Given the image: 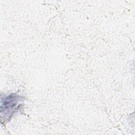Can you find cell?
Returning a JSON list of instances; mask_svg holds the SVG:
<instances>
[{
    "instance_id": "obj_1",
    "label": "cell",
    "mask_w": 135,
    "mask_h": 135,
    "mask_svg": "<svg viewBox=\"0 0 135 135\" xmlns=\"http://www.w3.org/2000/svg\"><path fill=\"white\" fill-rule=\"evenodd\" d=\"M21 98L17 95L12 94L4 99H2V104L1 108V115L8 114V118H10L11 115L13 113L14 111L16 109V106L21 101Z\"/></svg>"
}]
</instances>
